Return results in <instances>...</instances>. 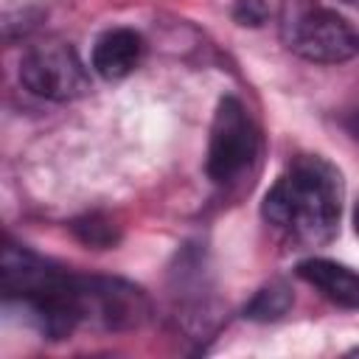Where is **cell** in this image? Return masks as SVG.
Listing matches in <instances>:
<instances>
[{"instance_id":"cell-1","label":"cell","mask_w":359,"mask_h":359,"mask_svg":"<svg viewBox=\"0 0 359 359\" xmlns=\"http://www.w3.org/2000/svg\"><path fill=\"white\" fill-rule=\"evenodd\" d=\"M261 213L266 224H272L294 244H328L339 230L342 213L339 171L317 154H303L292 160L266 191Z\"/></svg>"},{"instance_id":"cell-2","label":"cell","mask_w":359,"mask_h":359,"mask_svg":"<svg viewBox=\"0 0 359 359\" xmlns=\"http://www.w3.org/2000/svg\"><path fill=\"white\" fill-rule=\"evenodd\" d=\"M0 286L6 303L20 306L48 339H65L81 325L79 275L20 244L3 247Z\"/></svg>"},{"instance_id":"cell-3","label":"cell","mask_w":359,"mask_h":359,"mask_svg":"<svg viewBox=\"0 0 359 359\" xmlns=\"http://www.w3.org/2000/svg\"><path fill=\"white\" fill-rule=\"evenodd\" d=\"M280 36L292 53L317 65H339L359 53V34L337 11L306 0H289Z\"/></svg>"},{"instance_id":"cell-4","label":"cell","mask_w":359,"mask_h":359,"mask_svg":"<svg viewBox=\"0 0 359 359\" xmlns=\"http://www.w3.org/2000/svg\"><path fill=\"white\" fill-rule=\"evenodd\" d=\"M258 149H261V140H258V129L250 109L244 107L241 98L224 95L210 123L208 163H205L208 177L222 188L241 182L244 174L252 171L258 160Z\"/></svg>"},{"instance_id":"cell-5","label":"cell","mask_w":359,"mask_h":359,"mask_svg":"<svg viewBox=\"0 0 359 359\" xmlns=\"http://www.w3.org/2000/svg\"><path fill=\"white\" fill-rule=\"evenodd\" d=\"M79 309L81 325L98 331H135L151 314L140 286L107 275H79Z\"/></svg>"},{"instance_id":"cell-6","label":"cell","mask_w":359,"mask_h":359,"mask_svg":"<svg viewBox=\"0 0 359 359\" xmlns=\"http://www.w3.org/2000/svg\"><path fill=\"white\" fill-rule=\"evenodd\" d=\"M20 81L28 93L48 101H73L90 90V73L79 53L65 42H42L22 53Z\"/></svg>"},{"instance_id":"cell-7","label":"cell","mask_w":359,"mask_h":359,"mask_svg":"<svg viewBox=\"0 0 359 359\" xmlns=\"http://www.w3.org/2000/svg\"><path fill=\"white\" fill-rule=\"evenodd\" d=\"M143 59V36L132 28H109L93 45V70L101 79H126Z\"/></svg>"},{"instance_id":"cell-8","label":"cell","mask_w":359,"mask_h":359,"mask_svg":"<svg viewBox=\"0 0 359 359\" xmlns=\"http://www.w3.org/2000/svg\"><path fill=\"white\" fill-rule=\"evenodd\" d=\"M297 275L309 286H314L325 300L359 311V272L328 258H309L297 264Z\"/></svg>"},{"instance_id":"cell-9","label":"cell","mask_w":359,"mask_h":359,"mask_svg":"<svg viewBox=\"0 0 359 359\" xmlns=\"http://www.w3.org/2000/svg\"><path fill=\"white\" fill-rule=\"evenodd\" d=\"M292 309V292L283 280H272L266 283L261 292H255V297L247 303L244 317L247 320H258V323H269L283 317Z\"/></svg>"},{"instance_id":"cell-10","label":"cell","mask_w":359,"mask_h":359,"mask_svg":"<svg viewBox=\"0 0 359 359\" xmlns=\"http://www.w3.org/2000/svg\"><path fill=\"white\" fill-rule=\"evenodd\" d=\"M73 230H76V236H79L84 244H90V247H112V244L118 241L115 227H112L109 222L98 219V216H90V219L76 222Z\"/></svg>"},{"instance_id":"cell-11","label":"cell","mask_w":359,"mask_h":359,"mask_svg":"<svg viewBox=\"0 0 359 359\" xmlns=\"http://www.w3.org/2000/svg\"><path fill=\"white\" fill-rule=\"evenodd\" d=\"M233 17L241 25H261L266 20V3L264 0H236Z\"/></svg>"},{"instance_id":"cell-12","label":"cell","mask_w":359,"mask_h":359,"mask_svg":"<svg viewBox=\"0 0 359 359\" xmlns=\"http://www.w3.org/2000/svg\"><path fill=\"white\" fill-rule=\"evenodd\" d=\"M353 227H356V236H359V202H356V208H353Z\"/></svg>"},{"instance_id":"cell-13","label":"cell","mask_w":359,"mask_h":359,"mask_svg":"<svg viewBox=\"0 0 359 359\" xmlns=\"http://www.w3.org/2000/svg\"><path fill=\"white\" fill-rule=\"evenodd\" d=\"M353 135L359 137V112H356V118H353Z\"/></svg>"},{"instance_id":"cell-14","label":"cell","mask_w":359,"mask_h":359,"mask_svg":"<svg viewBox=\"0 0 359 359\" xmlns=\"http://www.w3.org/2000/svg\"><path fill=\"white\" fill-rule=\"evenodd\" d=\"M345 6H353V8H359V0H342Z\"/></svg>"}]
</instances>
